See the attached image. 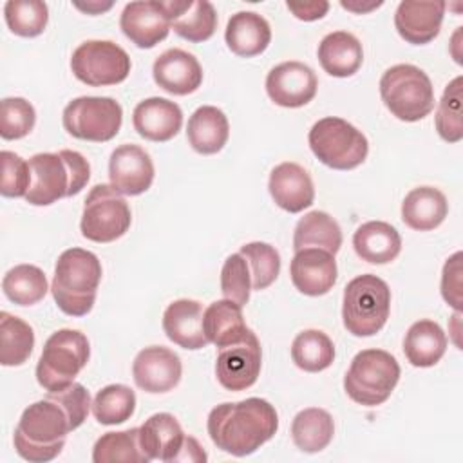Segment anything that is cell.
Masks as SVG:
<instances>
[{"label": "cell", "instance_id": "1", "mask_svg": "<svg viewBox=\"0 0 463 463\" xmlns=\"http://www.w3.org/2000/svg\"><path fill=\"white\" fill-rule=\"evenodd\" d=\"M206 429L217 449L242 458L253 454L275 436L279 414L262 398L226 402L210 411Z\"/></svg>", "mask_w": 463, "mask_h": 463}, {"label": "cell", "instance_id": "2", "mask_svg": "<svg viewBox=\"0 0 463 463\" xmlns=\"http://www.w3.org/2000/svg\"><path fill=\"white\" fill-rule=\"evenodd\" d=\"M78 429L72 414L56 392L31 403L20 416L14 429V449L18 456L33 463L54 459L71 430Z\"/></svg>", "mask_w": 463, "mask_h": 463}, {"label": "cell", "instance_id": "3", "mask_svg": "<svg viewBox=\"0 0 463 463\" xmlns=\"http://www.w3.org/2000/svg\"><path fill=\"white\" fill-rule=\"evenodd\" d=\"M29 168L31 184L25 201L33 206H49L58 199L72 197L90 179V165L76 150L34 154Z\"/></svg>", "mask_w": 463, "mask_h": 463}, {"label": "cell", "instance_id": "4", "mask_svg": "<svg viewBox=\"0 0 463 463\" xmlns=\"http://www.w3.org/2000/svg\"><path fill=\"white\" fill-rule=\"evenodd\" d=\"M101 273V262L92 251L65 250L56 260L51 284L56 306L69 317L87 315L96 302Z\"/></svg>", "mask_w": 463, "mask_h": 463}, {"label": "cell", "instance_id": "5", "mask_svg": "<svg viewBox=\"0 0 463 463\" xmlns=\"http://www.w3.org/2000/svg\"><path fill=\"white\" fill-rule=\"evenodd\" d=\"M391 289L373 273L358 275L347 282L342 300L344 327L354 336H373L387 322Z\"/></svg>", "mask_w": 463, "mask_h": 463}, {"label": "cell", "instance_id": "6", "mask_svg": "<svg viewBox=\"0 0 463 463\" xmlns=\"http://www.w3.org/2000/svg\"><path fill=\"white\" fill-rule=\"evenodd\" d=\"M383 105L402 121H420L434 109V87L430 78L416 65L398 63L380 78Z\"/></svg>", "mask_w": 463, "mask_h": 463}, {"label": "cell", "instance_id": "7", "mask_svg": "<svg viewBox=\"0 0 463 463\" xmlns=\"http://www.w3.org/2000/svg\"><path fill=\"white\" fill-rule=\"evenodd\" d=\"M90 358L89 338L78 329H58L43 344L36 364V380L47 391H61L74 383V378Z\"/></svg>", "mask_w": 463, "mask_h": 463}, {"label": "cell", "instance_id": "8", "mask_svg": "<svg viewBox=\"0 0 463 463\" xmlns=\"http://www.w3.org/2000/svg\"><path fill=\"white\" fill-rule=\"evenodd\" d=\"M400 380L396 358L383 349H364L354 354L344 376L347 396L365 407L382 405Z\"/></svg>", "mask_w": 463, "mask_h": 463}, {"label": "cell", "instance_id": "9", "mask_svg": "<svg viewBox=\"0 0 463 463\" xmlns=\"http://www.w3.org/2000/svg\"><path fill=\"white\" fill-rule=\"evenodd\" d=\"M307 141L315 157L333 170H353L369 154L367 137L354 125L335 116L318 119Z\"/></svg>", "mask_w": 463, "mask_h": 463}, {"label": "cell", "instance_id": "10", "mask_svg": "<svg viewBox=\"0 0 463 463\" xmlns=\"http://www.w3.org/2000/svg\"><path fill=\"white\" fill-rule=\"evenodd\" d=\"M65 130L83 141H110L121 128L123 109L109 96H80L61 114Z\"/></svg>", "mask_w": 463, "mask_h": 463}, {"label": "cell", "instance_id": "11", "mask_svg": "<svg viewBox=\"0 0 463 463\" xmlns=\"http://www.w3.org/2000/svg\"><path fill=\"white\" fill-rule=\"evenodd\" d=\"M132 222L128 203L110 184H96L85 199L80 230L92 242H112L123 237Z\"/></svg>", "mask_w": 463, "mask_h": 463}, {"label": "cell", "instance_id": "12", "mask_svg": "<svg viewBox=\"0 0 463 463\" xmlns=\"http://www.w3.org/2000/svg\"><path fill=\"white\" fill-rule=\"evenodd\" d=\"M130 67L127 51L110 40H87L71 58L72 74L89 87L118 85L127 80Z\"/></svg>", "mask_w": 463, "mask_h": 463}, {"label": "cell", "instance_id": "13", "mask_svg": "<svg viewBox=\"0 0 463 463\" xmlns=\"http://www.w3.org/2000/svg\"><path fill=\"white\" fill-rule=\"evenodd\" d=\"M262 365V351L257 335L250 329L244 338L235 344L219 347L215 360V376L226 391H246L251 387Z\"/></svg>", "mask_w": 463, "mask_h": 463}, {"label": "cell", "instance_id": "14", "mask_svg": "<svg viewBox=\"0 0 463 463\" xmlns=\"http://www.w3.org/2000/svg\"><path fill=\"white\" fill-rule=\"evenodd\" d=\"M318 80L313 69L302 61H282L266 76V92L269 99L286 109L307 105L317 94Z\"/></svg>", "mask_w": 463, "mask_h": 463}, {"label": "cell", "instance_id": "15", "mask_svg": "<svg viewBox=\"0 0 463 463\" xmlns=\"http://www.w3.org/2000/svg\"><path fill=\"white\" fill-rule=\"evenodd\" d=\"M183 374L181 358L168 347L150 345L141 349L132 364V376L139 389L150 394L172 391Z\"/></svg>", "mask_w": 463, "mask_h": 463}, {"label": "cell", "instance_id": "16", "mask_svg": "<svg viewBox=\"0 0 463 463\" xmlns=\"http://www.w3.org/2000/svg\"><path fill=\"white\" fill-rule=\"evenodd\" d=\"M123 34L139 49H152L168 36L170 18L165 2H130L119 16Z\"/></svg>", "mask_w": 463, "mask_h": 463}, {"label": "cell", "instance_id": "17", "mask_svg": "<svg viewBox=\"0 0 463 463\" xmlns=\"http://www.w3.org/2000/svg\"><path fill=\"white\" fill-rule=\"evenodd\" d=\"M110 186L121 195H139L154 181V163L150 154L132 143L119 145L109 159Z\"/></svg>", "mask_w": 463, "mask_h": 463}, {"label": "cell", "instance_id": "18", "mask_svg": "<svg viewBox=\"0 0 463 463\" xmlns=\"http://www.w3.org/2000/svg\"><path fill=\"white\" fill-rule=\"evenodd\" d=\"M445 7L441 0H403L394 13V27L407 43L425 45L439 34Z\"/></svg>", "mask_w": 463, "mask_h": 463}, {"label": "cell", "instance_id": "19", "mask_svg": "<svg viewBox=\"0 0 463 463\" xmlns=\"http://www.w3.org/2000/svg\"><path fill=\"white\" fill-rule=\"evenodd\" d=\"M289 275L293 286L307 295H326L336 282V260L335 255L322 248H304L295 251Z\"/></svg>", "mask_w": 463, "mask_h": 463}, {"label": "cell", "instance_id": "20", "mask_svg": "<svg viewBox=\"0 0 463 463\" xmlns=\"http://www.w3.org/2000/svg\"><path fill=\"white\" fill-rule=\"evenodd\" d=\"M152 76L157 87L174 96H186L195 92L203 83V67L194 54L183 49H166L154 65Z\"/></svg>", "mask_w": 463, "mask_h": 463}, {"label": "cell", "instance_id": "21", "mask_svg": "<svg viewBox=\"0 0 463 463\" xmlns=\"http://www.w3.org/2000/svg\"><path fill=\"white\" fill-rule=\"evenodd\" d=\"M268 188L275 204L289 213H298L315 201L311 175L304 166L293 161H284L271 170Z\"/></svg>", "mask_w": 463, "mask_h": 463}, {"label": "cell", "instance_id": "22", "mask_svg": "<svg viewBox=\"0 0 463 463\" xmlns=\"http://www.w3.org/2000/svg\"><path fill=\"white\" fill-rule=\"evenodd\" d=\"M136 132L156 143L170 141L183 125V110L175 101L166 98H146L139 101L132 112Z\"/></svg>", "mask_w": 463, "mask_h": 463}, {"label": "cell", "instance_id": "23", "mask_svg": "<svg viewBox=\"0 0 463 463\" xmlns=\"http://www.w3.org/2000/svg\"><path fill=\"white\" fill-rule=\"evenodd\" d=\"M184 439L186 434L183 432L177 418L170 412L152 414L139 427V443L148 459L177 463Z\"/></svg>", "mask_w": 463, "mask_h": 463}, {"label": "cell", "instance_id": "24", "mask_svg": "<svg viewBox=\"0 0 463 463\" xmlns=\"http://www.w3.org/2000/svg\"><path fill=\"white\" fill-rule=\"evenodd\" d=\"M203 306L192 298H179L168 304L163 313V329L174 344L183 349H203L208 338L203 329Z\"/></svg>", "mask_w": 463, "mask_h": 463}, {"label": "cell", "instance_id": "25", "mask_svg": "<svg viewBox=\"0 0 463 463\" xmlns=\"http://www.w3.org/2000/svg\"><path fill=\"white\" fill-rule=\"evenodd\" d=\"M170 29L181 38L199 43L213 36L217 29V11L208 0H168L165 2Z\"/></svg>", "mask_w": 463, "mask_h": 463}, {"label": "cell", "instance_id": "26", "mask_svg": "<svg viewBox=\"0 0 463 463\" xmlns=\"http://www.w3.org/2000/svg\"><path fill=\"white\" fill-rule=\"evenodd\" d=\"M224 40L233 54L253 58L268 49L271 42V27L259 13L239 11L228 20Z\"/></svg>", "mask_w": 463, "mask_h": 463}, {"label": "cell", "instance_id": "27", "mask_svg": "<svg viewBox=\"0 0 463 463\" xmlns=\"http://www.w3.org/2000/svg\"><path fill=\"white\" fill-rule=\"evenodd\" d=\"M353 246L362 260L371 264H387L400 255L402 237L389 222L367 221L356 228Z\"/></svg>", "mask_w": 463, "mask_h": 463}, {"label": "cell", "instance_id": "28", "mask_svg": "<svg viewBox=\"0 0 463 463\" xmlns=\"http://www.w3.org/2000/svg\"><path fill=\"white\" fill-rule=\"evenodd\" d=\"M447 213V197L434 186L412 188L402 203V221L416 232H430L438 228Z\"/></svg>", "mask_w": 463, "mask_h": 463}, {"label": "cell", "instance_id": "29", "mask_svg": "<svg viewBox=\"0 0 463 463\" xmlns=\"http://www.w3.org/2000/svg\"><path fill=\"white\" fill-rule=\"evenodd\" d=\"M318 61L329 76L349 78L364 61L362 43L347 31L329 33L318 45Z\"/></svg>", "mask_w": 463, "mask_h": 463}, {"label": "cell", "instance_id": "30", "mask_svg": "<svg viewBox=\"0 0 463 463\" xmlns=\"http://www.w3.org/2000/svg\"><path fill=\"white\" fill-rule=\"evenodd\" d=\"M230 136V123L224 112L213 105H203L188 119L186 137L190 146L204 156L222 150Z\"/></svg>", "mask_w": 463, "mask_h": 463}, {"label": "cell", "instance_id": "31", "mask_svg": "<svg viewBox=\"0 0 463 463\" xmlns=\"http://www.w3.org/2000/svg\"><path fill=\"white\" fill-rule=\"evenodd\" d=\"M447 351V336L441 326L434 320L423 318L414 322L403 338V353L414 367L436 365Z\"/></svg>", "mask_w": 463, "mask_h": 463}, {"label": "cell", "instance_id": "32", "mask_svg": "<svg viewBox=\"0 0 463 463\" xmlns=\"http://www.w3.org/2000/svg\"><path fill=\"white\" fill-rule=\"evenodd\" d=\"M203 329L208 342L217 347L235 344L250 331L244 324L242 307L228 298L212 302L203 313Z\"/></svg>", "mask_w": 463, "mask_h": 463}, {"label": "cell", "instance_id": "33", "mask_svg": "<svg viewBox=\"0 0 463 463\" xmlns=\"http://www.w3.org/2000/svg\"><path fill=\"white\" fill-rule=\"evenodd\" d=\"M342 246L340 224L326 212L313 210L306 213L295 226L293 250L304 248H322L336 255Z\"/></svg>", "mask_w": 463, "mask_h": 463}, {"label": "cell", "instance_id": "34", "mask_svg": "<svg viewBox=\"0 0 463 463\" xmlns=\"http://www.w3.org/2000/svg\"><path fill=\"white\" fill-rule=\"evenodd\" d=\"M335 434L333 416L320 407H307L300 411L291 421V438L302 452L324 450Z\"/></svg>", "mask_w": 463, "mask_h": 463}, {"label": "cell", "instance_id": "35", "mask_svg": "<svg viewBox=\"0 0 463 463\" xmlns=\"http://www.w3.org/2000/svg\"><path fill=\"white\" fill-rule=\"evenodd\" d=\"M34 347V331L33 327L7 313H0V364L5 367L22 365L29 360Z\"/></svg>", "mask_w": 463, "mask_h": 463}, {"label": "cell", "instance_id": "36", "mask_svg": "<svg viewBox=\"0 0 463 463\" xmlns=\"http://www.w3.org/2000/svg\"><path fill=\"white\" fill-rule=\"evenodd\" d=\"M94 463H148L139 443V427L105 432L92 449Z\"/></svg>", "mask_w": 463, "mask_h": 463}, {"label": "cell", "instance_id": "37", "mask_svg": "<svg viewBox=\"0 0 463 463\" xmlns=\"http://www.w3.org/2000/svg\"><path fill=\"white\" fill-rule=\"evenodd\" d=\"M291 358L302 371H324L335 360L333 340L320 329H306L295 336L291 344Z\"/></svg>", "mask_w": 463, "mask_h": 463}, {"label": "cell", "instance_id": "38", "mask_svg": "<svg viewBox=\"0 0 463 463\" xmlns=\"http://www.w3.org/2000/svg\"><path fill=\"white\" fill-rule=\"evenodd\" d=\"M2 289L11 302L18 306H33L45 297L49 286L45 273L38 266L18 264L4 275Z\"/></svg>", "mask_w": 463, "mask_h": 463}, {"label": "cell", "instance_id": "39", "mask_svg": "<svg viewBox=\"0 0 463 463\" xmlns=\"http://www.w3.org/2000/svg\"><path fill=\"white\" fill-rule=\"evenodd\" d=\"M136 411V392L123 383H110L98 391L92 402V414L101 425H118Z\"/></svg>", "mask_w": 463, "mask_h": 463}, {"label": "cell", "instance_id": "40", "mask_svg": "<svg viewBox=\"0 0 463 463\" xmlns=\"http://www.w3.org/2000/svg\"><path fill=\"white\" fill-rule=\"evenodd\" d=\"M4 18L16 36L34 38L45 31L49 9L40 0H9L4 5Z\"/></svg>", "mask_w": 463, "mask_h": 463}, {"label": "cell", "instance_id": "41", "mask_svg": "<svg viewBox=\"0 0 463 463\" xmlns=\"http://www.w3.org/2000/svg\"><path fill=\"white\" fill-rule=\"evenodd\" d=\"M239 253L248 262L250 275H251V289L255 291L266 289L277 280L280 273V255L271 244L260 242V241L248 242L241 246Z\"/></svg>", "mask_w": 463, "mask_h": 463}, {"label": "cell", "instance_id": "42", "mask_svg": "<svg viewBox=\"0 0 463 463\" xmlns=\"http://www.w3.org/2000/svg\"><path fill=\"white\" fill-rule=\"evenodd\" d=\"M461 85L463 78H454L443 90L436 110V130L447 143H458L463 137L461 125Z\"/></svg>", "mask_w": 463, "mask_h": 463}, {"label": "cell", "instance_id": "43", "mask_svg": "<svg viewBox=\"0 0 463 463\" xmlns=\"http://www.w3.org/2000/svg\"><path fill=\"white\" fill-rule=\"evenodd\" d=\"M36 123L34 107L25 98H4L0 103V136L7 141L25 137Z\"/></svg>", "mask_w": 463, "mask_h": 463}, {"label": "cell", "instance_id": "44", "mask_svg": "<svg viewBox=\"0 0 463 463\" xmlns=\"http://www.w3.org/2000/svg\"><path fill=\"white\" fill-rule=\"evenodd\" d=\"M221 291L224 298L239 304H248L251 291V275L246 259L241 253H232L221 269Z\"/></svg>", "mask_w": 463, "mask_h": 463}, {"label": "cell", "instance_id": "45", "mask_svg": "<svg viewBox=\"0 0 463 463\" xmlns=\"http://www.w3.org/2000/svg\"><path fill=\"white\" fill-rule=\"evenodd\" d=\"M0 159H2L0 194L4 197H25L31 184L29 161L22 159L18 154L11 150H2Z\"/></svg>", "mask_w": 463, "mask_h": 463}, {"label": "cell", "instance_id": "46", "mask_svg": "<svg viewBox=\"0 0 463 463\" xmlns=\"http://www.w3.org/2000/svg\"><path fill=\"white\" fill-rule=\"evenodd\" d=\"M461 251L447 259L441 273V295L449 306L461 311Z\"/></svg>", "mask_w": 463, "mask_h": 463}, {"label": "cell", "instance_id": "47", "mask_svg": "<svg viewBox=\"0 0 463 463\" xmlns=\"http://www.w3.org/2000/svg\"><path fill=\"white\" fill-rule=\"evenodd\" d=\"M286 7L298 18V20H304V22H313V20H318V18H324L329 11V4L320 0V2H300V4H295V2H288Z\"/></svg>", "mask_w": 463, "mask_h": 463}, {"label": "cell", "instance_id": "48", "mask_svg": "<svg viewBox=\"0 0 463 463\" xmlns=\"http://www.w3.org/2000/svg\"><path fill=\"white\" fill-rule=\"evenodd\" d=\"M206 459H208V456H206V452L203 450V447L199 445V441H197L195 438H192V436H186L184 447H183V450H181L177 461H195V463L203 461V463H204Z\"/></svg>", "mask_w": 463, "mask_h": 463}, {"label": "cell", "instance_id": "49", "mask_svg": "<svg viewBox=\"0 0 463 463\" xmlns=\"http://www.w3.org/2000/svg\"><path fill=\"white\" fill-rule=\"evenodd\" d=\"M76 7H78V9H83V11L90 13V14H98V13H103V11L110 9V7H112V2H109V4H98V2H92V4H87V5L76 4Z\"/></svg>", "mask_w": 463, "mask_h": 463}, {"label": "cell", "instance_id": "50", "mask_svg": "<svg viewBox=\"0 0 463 463\" xmlns=\"http://www.w3.org/2000/svg\"><path fill=\"white\" fill-rule=\"evenodd\" d=\"M342 4V7H345V9H349V11H354V13H364V11H371V9H374V7H380L382 5V2H373L371 5H354L353 2H340Z\"/></svg>", "mask_w": 463, "mask_h": 463}]
</instances>
